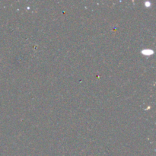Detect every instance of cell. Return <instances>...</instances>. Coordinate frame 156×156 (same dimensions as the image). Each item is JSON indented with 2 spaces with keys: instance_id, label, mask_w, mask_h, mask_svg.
Wrapping results in <instances>:
<instances>
[{
  "instance_id": "cell-1",
  "label": "cell",
  "mask_w": 156,
  "mask_h": 156,
  "mask_svg": "<svg viewBox=\"0 0 156 156\" xmlns=\"http://www.w3.org/2000/svg\"><path fill=\"white\" fill-rule=\"evenodd\" d=\"M142 53H143L145 56H151L152 53H153V51L149 49H145L142 51Z\"/></svg>"
}]
</instances>
